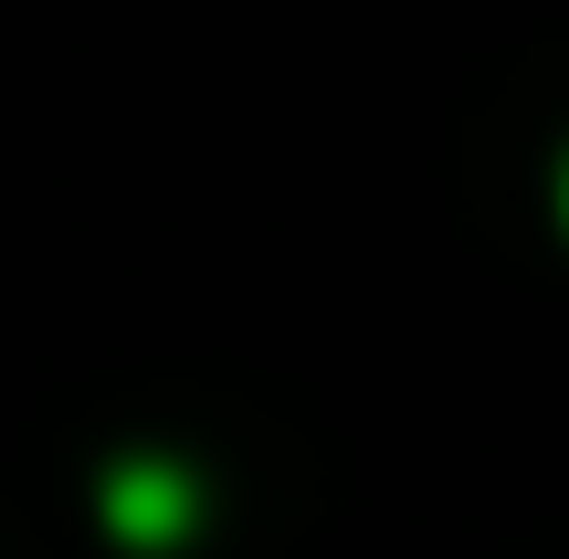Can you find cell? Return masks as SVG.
<instances>
[{
    "mask_svg": "<svg viewBox=\"0 0 569 559\" xmlns=\"http://www.w3.org/2000/svg\"><path fill=\"white\" fill-rule=\"evenodd\" d=\"M106 528H117L127 549H180L190 528H201V486H190L180 465L138 455V465H117V476H106Z\"/></svg>",
    "mask_w": 569,
    "mask_h": 559,
    "instance_id": "6da1fadb",
    "label": "cell"
},
{
    "mask_svg": "<svg viewBox=\"0 0 569 559\" xmlns=\"http://www.w3.org/2000/svg\"><path fill=\"white\" fill-rule=\"evenodd\" d=\"M559 222H569V169H559Z\"/></svg>",
    "mask_w": 569,
    "mask_h": 559,
    "instance_id": "7a4b0ae2",
    "label": "cell"
}]
</instances>
